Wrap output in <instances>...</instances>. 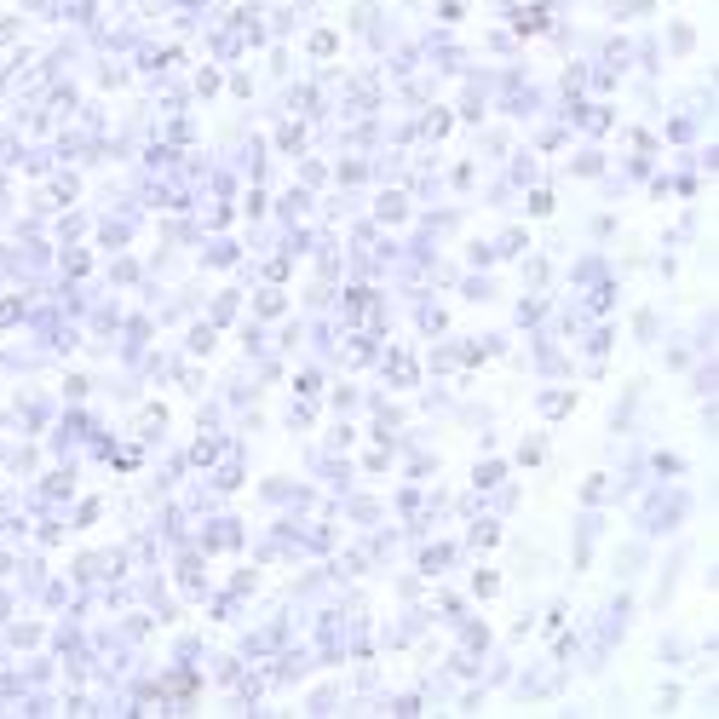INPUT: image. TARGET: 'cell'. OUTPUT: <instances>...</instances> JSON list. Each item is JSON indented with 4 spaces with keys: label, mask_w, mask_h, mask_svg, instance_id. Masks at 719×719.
Masks as SVG:
<instances>
[]
</instances>
